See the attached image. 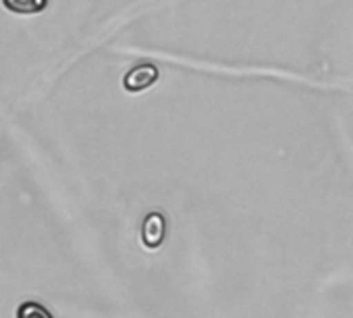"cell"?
I'll return each instance as SVG.
<instances>
[{"label":"cell","instance_id":"obj_1","mask_svg":"<svg viewBox=\"0 0 353 318\" xmlns=\"http://www.w3.org/2000/svg\"><path fill=\"white\" fill-rule=\"evenodd\" d=\"M156 79H158V69H156L154 65H150V63H141V65L133 67V69L125 75L123 86H125L127 92H135V94H137V92H143V90H148L150 86H154Z\"/></svg>","mask_w":353,"mask_h":318},{"label":"cell","instance_id":"obj_2","mask_svg":"<svg viewBox=\"0 0 353 318\" xmlns=\"http://www.w3.org/2000/svg\"><path fill=\"white\" fill-rule=\"evenodd\" d=\"M166 237V219L160 212H150L141 227V239L148 250H158Z\"/></svg>","mask_w":353,"mask_h":318},{"label":"cell","instance_id":"obj_3","mask_svg":"<svg viewBox=\"0 0 353 318\" xmlns=\"http://www.w3.org/2000/svg\"><path fill=\"white\" fill-rule=\"evenodd\" d=\"M3 5L15 15H38L48 7V0H3Z\"/></svg>","mask_w":353,"mask_h":318},{"label":"cell","instance_id":"obj_4","mask_svg":"<svg viewBox=\"0 0 353 318\" xmlns=\"http://www.w3.org/2000/svg\"><path fill=\"white\" fill-rule=\"evenodd\" d=\"M15 318H54L50 314V310L38 301H23L19 308H17V314Z\"/></svg>","mask_w":353,"mask_h":318}]
</instances>
